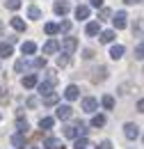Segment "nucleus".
I'll list each match as a JSON object with an SVG mask.
<instances>
[{
  "instance_id": "nucleus-1",
  "label": "nucleus",
  "mask_w": 144,
  "mask_h": 149,
  "mask_svg": "<svg viewBox=\"0 0 144 149\" xmlns=\"http://www.w3.org/2000/svg\"><path fill=\"white\" fill-rule=\"evenodd\" d=\"M124 135H126L128 140H137L140 138V126L137 124H126L124 126Z\"/></svg>"
},
{
  "instance_id": "nucleus-2",
  "label": "nucleus",
  "mask_w": 144,
  "mask_h": 149,
  "mask_svg": "<svg viewBox=\"0 0 144 149\" xmlns=\"http://www.w3.org/2000/svg\"><path fill=\"white\" fill-rule=\"evenodd\" d=\"M75 48H78V39H75V37H66L64 41H62V51H64L66 55H69V53H73Z\"/></svg>"
},
{
  "instance_id": "nucleus-3",
  "label": "nucleus",
  "mask_w": 144,
  "mask_h": 149,
  "mask_svg": "<svg viewBox=\"0 0 144 149\" xmlns=\"http://www.w3.org/2000/svg\"><path fill=\"white\" fill-rule=\"evenodd\" d=\"M96 108H98V101H96L94 96H85V99H82V110L85 112H94Z\"/></svg>"
},
{
  "instance_id": "nucleus-4",
  "label": "nucleus",
  "mask_w": 144,
  "mask_h": 149,
  "mask_svg": "<svg viewBox=\"0 0 144 149\" xmlns=\"http://www.w3.org/2000/svg\"><path fill=\"white\" fill-rule=\"evenodd\" d=\"M126 12H117L114 16H112V23H114V28L117 30H121V28H126Z\"/></svg>"
},
{
  "instance_id": "nucleus-5",
  "label": "nucleus",
  "mask_w": 144,
  "mask_h": 149,
  "mask_svg": "<svg viewBox=\"0 0 144 149\" xmlns=\"http://www.w3.org/2000/svg\"><path fill=\"white\" fill-rule=\"evenodd\" d=\"M53 9H55V14H60V16H64V14H66V12L71 9V5H69L66 0H57V2L53 5Z\"/></svg>"
},
{
  "instance_id": "nucleus-6",
  "label": "nucleus",
  "mask_w": 144,
  "mask_h": 149,
  "mask_svg": "<svg viewBox=\"0 0 144 149\" xmlns=\"http://www.w3.org/2000/svg\"><path fill=\"white\" fill-rule=\"evenodd\" d=\"M57 51H60V44H57L55 39H48V41L44 44V55H53Z\"/></svg>"
},
{
  "instance_id": "nucleus-7",
  "label": "nucleus",
  "mask_w": 144,
  "mask_h": 149,
  "mask_svg": "<svg viewBox=\"0 0 144 149\" xmlns=\"http://www.w3.org/2000/svg\"><path fill=\"white\" fill-rule=\"evenodd\" d=\"M71 106H57V110H55V117L57 119H69L71 117Z\"/></svg>"
},
{
  "instance_id": "nucleus-8",
  "label": "nucleus",
  "mask_w": 144,
  "mask_h": 149,
  "mask_svg": "<svg viewBox=\"0 0 144 149\" xmlns=\"http://www.w3.org/2000/svg\"><path fill=\"white\" fill-rule=\"evenodd\" d=\"M75 19H80V21L89 19V7H87V5H78V7H75Z\"/></svg>"
},
{
  "instance_id": "nucleus-9",
  "label": "nucleus",
  "mask_w": 144,
  "mask_h": 149,
  "mask_svg": "<svg viewBox=\"0 0 144 149\" xmlns=\"http://www.w3.org/2000/svg\"><path fill=\"white\" fill-rule=\"evenodd\" d=\"M64 96H66V99H69V101H75V99H78V96H80V90H78V87H75V85H69V87H66V90H64Z\"/></svg>"
},
{
  "instance_id": "nucleus-10",
  "label": "nucleus",
  "mask_w": 144,
  "mask_h": 149,
  "mask_svg": "<svg viewBox=\"0 0 144 149\" xmlns=\"http://www.w3.org/2000/svg\"><path fill=\"white\" fill-rule=\"evenodd\" d=\"M105 78H108V69H105V67H98V69L94 71V76H91L94 83H101V80H105Z\"/></svg>"
},
{
  "instance_id": "nucleus-11",
  "label": "nucleus",
  "mask_w": 144,
  "mask_h": 149,
  "mask_svg": "<svg viewBox=\"0 0 144 149\" xmlns=\"http://www.w3.org/2000/svg\"><path fill=\"white\" fill-rule=\"evenodd\" d=\"M46 149H66V147H64L62 140H57V138H48V140H46Z\"/></svg>"
},
{
  "instance_id": "nucleus-12",
  "label": "nucleus",
  "mask_w": 144,
  "mask_h": 149,
  "mask_svg": "<svg viewBox=\"0 0 144 149\" xmlns=\"http://www.w3.org/2000/svg\"><path fill=\"white\" fill-rule=\"evenodd\" d=\"M21 51H23V55H32V53L37 51V44H35V41H23Z\"/></svg>"
},
{
  "instance_id": "nucleus-13",
  "label": "nucleus",
  "mask_w": 144,
  "mask_h": 149,
  "mask_svg": "<svg viewBox=\"0 0 144 149\" xmlns=\"http://www.w3.org/2000/svg\"><path fill=\"white\" fill-rule=\"evenodd\" d=\"M12 145L16 149H25V138H23V133H16V135L12 138Z\"/></svg>"
},
{
  "instance_id": "nucleus-14",
  "label": "nucleus",
  "mask_w": 144,
  "mask_h": 149,
  "mask_svg": "<svg viewBox=\"0 0 144 149\" xmlns=\"http://www.w3.org/2000/svg\"><path fill=\"white\" fill-rule=\"evenodd\" d=\"M114 41V32L112 30H103L101 32V44H112Z\"/></svg>"
},
{
  "instance_id": "nucleus-15",
  "label": "nucleus",
  "mask_w": 144,
  "mask_h": 149,
  "mask_svg": "<svg viewBox=\"0 0 144 149\" xmlns=\"http://www.w3.org/2000/svg\"><path fill=\"white\" fill-rule=\"evenodd\" d=\"M53 124H55V119H53V117H41V119H39V126H41L44 131L53 129Z\"/></svg>"
},
{
  "instance_id": "nucleus-16",
  "label": "nucleus",
  "mask_w": 144,
  "mask_h": 149,
  "mask_svg": "<svg viewBox=\"0 0 144 149\" xmlns=\"http://www.w3.org/2000/svg\"><path fill=\"white\" fill-rule=\"evenodd\" d=\"M121 55H124V46H119V44H117V46H112V48H110V57H112V60H119Z\"/></svg>"
},
{
  "instance_id": "nucleus-17",
  "label": "nucleus",
  "mask_w": 144,
  "mask_h": 149,
  "mask_svg": "<svg viewBox=\"0 0 144 149\" xmlns=\"http://www.w3.org/2000/svg\"><path fill=\"white\" fill-rule=\"evenodd\" d=\"M12 28L18 30V32H23V30H25V21L18 19V16H14V19H12Z\"/></svg>"
},
{
  "instance_id": "nucleus-18",
  "label": "nucleus",
  "mask_w": 144,
  "mask_h": 149,
  "mask_svg": "<svg viewBox=\"0 0 144 149\" xmlns=\"http://www.w3.org/2000/svg\"><path fill=\"white\" fill-rule=\"evenodd\" d=\"M12 53H14L12 44H0V57H9Z\"/></svg>"
},
{
  "instance_id": "nucleus-19",
  "label": "nucleus",
  "mask_w": 144,
  "mask_h": 149,
  "mask_svg": "<svg viewBox=\"0 0 144 149\" xmlns=\"http://www.w3.org/2000/svg\"><path fill=\"white\" fill-rule=\"evenodd\" d=\"M51 87H53V85H51L48 80H46V83H39V85H37V90H39V94H41V96L51 94Z\"/></svg>"
},
{
  "instance_id": "nucleus-20",
  "label": "nucleus",
  "mask_w": 144,
  "mask_h": 149,
  "mask_svg": "<svg viewBox=\"0 0 144 149\" xmlns=\"http://www.w3.org/2000/svg\"><path fill=\"white\" fill-rule=\"evenodd\" d=\"M35 85H37V76L35 74H30V76L23 78V87H25V90H28V87H35Z\"/></svg>"
},
{
  "instance_id": "nucleus-21",
  "label": "nucleus",
  "mask_w": 144,
  "mask_h": 149,
  "mask_svg": "<svg viewBox=\"0 0 144 149\" xmlns=\"http://www.w3.org/2000/svg\"><path fill=\"white\" fill-rule=\"evenodd\" d=\"M89 37H94V35H98V23L96 21H91V23H87V30H85Z\"/></svg>"
},
{
  "instance_id": "nucleus-22",
  "label": "nucleus",
  "mask_w": 144,
  "mask_h": 149,
  "mask_svg": "<svg viewBox=\"0 0 144 149\" xmlns=\"http://www.w3.org/2000/svg\"><path fill=\"white\" fill-rule=\"evenodd\" d=\"M101 103H103V108H105V110H112V108H114V99H112L110 94L103 96V101H101Z\"/></svg>"
},
{
  "instance_id": "nucleus-23",
  "label": "nucleus",
  "mask_w": 144,
  "mask_h": 149,
  "mask_svg": "<svg viewBox=\"0 0 144 149\" xmlns=\"http://www.w3.org/2000/svg\"><path fill=\"white\" fill-rule=\"evenodd\" d=\"M91 126H96V129L105 126V117H103V115H94V119H91Z\"/></svg>"
},
{
  "instance_id": "nucleus-24",
  "label": "nucleus",
  "mask_w": 144,
  "mask_h": 149,
  "mask_svg": "<svg viewBox=\"0 0 144 149\" xmlns=\"http://www.w3.org/2000/svg\"><path fill=\"white\" fill-rule=\"evenodd\" d=\"M57 99H60V96H57V94H46V96H44V103H46V106H55V103H57Z\"/></svg>"
},
{
  "instance_id": "nucleus-25",
  "label": "nucleus",
  "mask_w": 144,
  "mask_h": 149,
  "mask_svg": "<svg viewBox=\"0 0 144 149\" xmlns=\"http://www.w3.org/2000/svg\"><path fill=\"white\" fill-rule=\"evenodd\" d=\"M28 16H30V19H41V9H39V7H30V9H28Z\"/></svg>"
},
{
  "instance_id": "nucleus-26",
  "label": "nucleus",
  "mask_w": 144,
  "mask_h": 149,
  "mask_svg": "<svg viewBox=\"0 0 144 149\" xmlns=\"http://www.w3.org/2000/svg\"><path fill=\"white\" fill-rule=\"evenodd\" d=\"M16 129H18V133H28V129H30V124H28L25 119H18V122H16Z\"/></svg>"
},
{
  "instance_id": "nucleus-27",
  "label": "nucleus",
  "mask_w": 144,
  "mask_h": 149,
  "mask_svg": "<svg viewBox=\"0 0 144 149\" xmlns=\"http://www.w3.org/2000/svg\"><path fill=\"white\" fill-rule=\"evenodd\" d=\"M112 19V12L105 9V7H101V14H98V21H110Z\"/></svg>"
},
{
  "instance_id": "nucleus-28",
  "label": "nucleus",
  "mask_w": 144,
  "mask_h": 149,
  "mask_svg": "<svg viewBox=\"0 0 144 149\" xmlns=\"http://www.w3.org/2000/svg\"><path fill=\"white\" fill-rule=\"evenodd\" d=\"M69 30H71V21H62L57 25V32H69Z\"/></svg>"
},
{
  "instance_id": "nucleus-29",
  "label": "nucleus",
  "mask_w": 144,
  "mask_h": 149,
  "mask_svg": "<svg viewBox=\"0 0 144 149\" xmlns=\"http://www.w3.org/2000/svg\"><path fill=\"white\" fill-rule=\"evenodd\" d=\"M64 135H66V138H78V131H75V126H64Z\"/></svg>"
},
{
  "instance_id": "nucleus-30",
  "label": "nucleus",
  "mask_w": 144,
  "mask_h": 149,
  "mask_svg": "<svg viewBox=\"0 0 144 149\" xmlns=\"http://www.w3.org/2000/svg\"><path fill=\"white\" fill-rule=\"evenodd\" d=\"M87 145H89V140H87V138H85V135H82V138H78V140H75V149H85V147H87Z\"/></svg>"
},
{
  "instance_id": "nucleus-31",
  "label": "nucleus",
  "mask_w": 144,
  "mask_h": 149,
  "mask_svg": "<svg viewBox=\"0 0 144 149\" xmlns=\"http://www.w3.org/2000/svg\"><path fill=\"white\" fill-rule=\"evenodd\" d=\"M5 5H7V9H14L16 12L18 7H21V0H5Z\"/></svg>"
},
{
  "instance_id": "nucleus-32",
  "label": "nucleus",
  "mask_w": 144,
  "mask_h": 149,
  "mask_svg": "<svg viewBox=\"0 0 144 149\" xmlns=\"http://www.w3.org/2000/svg\"><path fill=\"white\" fill-rule=\"evenodd\" d=\"M32 67H35V69H44V67H46V57H35Z\"/></svg>"
},
{
  "instance_id": "nucleus-33",
  "label": "nucleus",
  "mask_w": 144,
  "mask_h": 149,
  "mask_svg": "<svg viewBox=\"0 0 144 149\" xmlns=\"http://www.w3.org/2000/svg\"><path fill=\"white\" fill-rule=\"evenodd\" d=\"M75 131H78V135H87V124H82V122H78V124H75Z\"/></svg>"
},
{
  "instance_id": "nucleus-34",
  "label": "nucleus",
  "mask_w": 144,
  "mask_h": 149,
  "mask_svg": "<svg viewBox=\"0 0 144 149\" xmlns=\"http://www.w3.org/2000/svg\"><path fill=\"white\" fill-rule=\"evenodd\" d=\"M44 30H46V35H55V32H57V25H55V23H46Z\"/></svg>"
},
{
  "instance_id": "nucleus-35",
  "label": "nucleus",
  "mask_w": 144,
  "mask_h": 149,
  "mask_svg": "<svg viewBox=\"0 0 144 149\" xmlns=\"http://www.w3.org/2000/svg\"><path fill=\"white\" fill-rule=\"evenodd\" d=\"M46 74H48V76H46V80H48L51 85H55V83H57V76H55V71H53V69H48Z\"/></svg>"
},
{
  "instance_id": "nucleus-36",
  "label": "nucleus",
  "mask_w": 144,
  "mask_h": 149,
  "mask_svg": "<svg viewBox=\"0 0 144 149\" xmlns=\"http://www.w3.org/2000/svg\"><path fill=\"white\" fill-rule=\"evenodd\" d=\"M66 64H69V57H66V53L57 57V67H66Z\"/></svg>"
},
{
  "instance_id": "nucleus-37",
  "label": "nucleus",
  "mask_w": 144,
  "mask_h": 149,
  "mask_svg": "<svg viewBox=\"0 0 144 149\" xmlns=\"http://www.w3.org/2000/svg\"><path fill=\"white\" fill-rule=\"evenodd\" d=\"M25 103H28V108H37V106H39V99H35V96H30V99H28Z\"/></svg>"
},
{
  "instance_id": "nucleus-38",
  "label": "nucleus",
  "mask_w": 144,
  "mask_h": 149,
  "mask_svg": "<svg viewBox=\"0 0 144 149\" xmlns=\"http://www.w3.org/2000/svg\"><path fill=\"white\" fill-rule=\"evenodd\" d=\"M14 69H16V74H21V71L25 69V60H18L16 64H14Z\"/></svg>"
},
{
  "instance_id": "nucleus-39",
  "label": "nucleus",
  "mask_w": 144,
  "mask_h": 149,
  "mask_svg": "<svg viewBox=\"0 0 144 149\" xmlns=\"http://www.w3.org/2000/svg\"><path fill=\"white\" fill-rule=\"evenodd\" d=\"M96 149H114V147H112V142H110V140H103V142H101Z\"/></svg>"
},
{
  "instance_id": "nucleus-40",
  "label": "nucleus",
  "mask_w": 144,
  "mask_h": 149,
  "mask_svg": "<svg viewBox=\"0 0 144 149\" xmlns=\"http://www.w3.org/2000/svg\"><path fill=\"white\" fill-rule=\"evenodd\" d=\"M142 51H144V46L137 44V48H135V60H142Z\"/></svg>"
},
{
  "instance_id": "nucleus-41",
  "label": "nucleus",
  "mask_w": 144,
  "mask_h": 149,
  "mask_svg": "<svg viewBox=\"0 0 144 149\" xmlns=\"http://www.w3.org/2000/svg\"><path fill=\"white\" fill-rule=\"evenodd\" d=\"M89 5L96 7V9H101V7H103V0H89Z\"/></svg>"
},
{
  "instance_id": "nucleus-42",
  "label": "nucleus",
  "mask_w": 144,
  "mask_h": 149,
  "mask_svg": "<svg viewBox=\"0 0 144 149\" xmlns=\"http://www.w3.org/2000/svg\"><path fill=\"white\" fill-rule=\"evenodd\" d=\"M82 57H85V60H89V57H94V51H89V48H87V51H85V55H82Z\"/></svg>"
},
{
  "instance_id": "nucleus-43",
  "label": "nucleus",
  "mask_w": 144,
  "mask_h": 149,
  "mask_svg": "<svg viewBox=\"0 0 144 149\" xmlns=\"http://www.w3.org/2000/svg\"><path fill=\"white\" fill-rule=\"evenodd\" d=\"M124 2H126V5H140L142 0H124Z\"/></svg>"
},
{
  "instance_id": "nucleus-44",
  "label": "nucleus",
  "mask_w": 144,
  "mask_h": 149,
  "mask_svg": "<svg viewBox=\"0 0 144 149\" xmlns=\"http://www.w3.org/2000/svg\"><path fill=\"white\" fill-rule=\"evenodd\" d=\"M0 101H5V94H2V87H0Z\"/></svg>"
},
{
  "instance_id": "nucleus-45",
  "label": "nucleus",
  "mask_w": 144,
  "mask_h": 149,
  "mask_svg": "<svg viewBox=\"0 0 144 149\" xmlns=\"http://www.w3.org/2000/svg\"><path fill=\"white\" fill-rule=\"evenodd\" d=\"M32 149H39V147H32Z\"/></svg>"
},
{
  "instance_id": "nucleus-46",
  "label": "nucleus",
  "mask_w": 144,
  "mask_h": 149,
  "mask_svg": "<svg viewBox=\"0 0 144 149\" xmlns=\"http://www.w3.org/2000/svg\"><path fill=\"white\" fill-rule=\"evenodd\" d=\"M0 119H2V117H0Z\"/></svg>"
}]
</instances>
